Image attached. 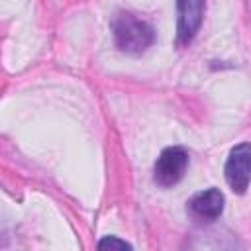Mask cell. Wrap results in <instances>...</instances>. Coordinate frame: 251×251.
Segmentation results:
<instances>
[{
	"instance_id": "obj_6",
	"label": "cell",
	"mask_w": 251,
	"mask_h": 251,
	"mask_svg": "<svg viewBox=\"0 0 251 251\" xmlns=\"http://www.w3.org/2000/svg\"><path fill=\"white\" fill-rule=\"evenodd\" d=\"M98 249H116V251H124V249H131V245L116 235H106L104 239L98 241Z\"/></svg>"
},
{
	"instance_id": "obj_3",
	"label": "cell",
	"mask_w": 251,
	"mask_h": 251,
	"mask_svg": "<svg viewBox=\"0 0 251 251\" xmlns=\"http://www.w3.org/2000/svg\"><path fill=\"white\" fill-rule=\"evenodd\" d=\"M224 176L227 186L235 194H245L251 182V143L243 141L231 147L226 167H224Z\"/></svg>"
},
{
	"instance_id": "obj_2",
	"label": "cell",
	"mask_w": 251,
	"mask_h": 251,
	"mask_svg": "<svg viewBox=\"0 0 251 251\" xmlns=\"http://www.w3.org/2000/svg\"><path fill=\"white\" fill-rule=\"evenodd\" d=\"M186 169H188L186 149L180 145L165 147L153 165V180L161 188H171L184 178Z\"/></svg>"
},
{
	"instance_id": "obj_1",
	"label": "cell",
	"mask_w": 251,
	"mask_h": 251,
	"mask_svg": "<svg viewBox=\"0 0 251 251\" xmlns=\"http://www.w3.org/2000/svg\"><path fill=\"white\" fill-rule=\"evenodd\" d=\"M116 47L127 55H141L155 43L153 25L131 12H118L110 24Z\"/></svg>"
},
{
	"instance_id": "obj_5",
	"label": "cell",
	"mask_w": 251,
	"mask_h": 251,
	"mask_svg": "<svg viewBox=\"0 0 251 251\" xmlns=\"http://www.w3.org/2000/svg\"><path fill=\"white\" fill-rule=\"evenodd\" d=\"M204 20V0H176V41L188 45L200 31Z\"/></svg>"
},
{
	"instance_id": "obj_4",
	"label": "cell",
	"mask_w": 251,
	"mask_h": 251,
	"mask_svg": "<svg viewBox=\"0 0 251 251\" xmlns=\"http://www.w3.org/2000/svg\"><path fill=\"white\" fill-rule=\"evenodd\" d=\"M224 204H226V198L222 190L216 186H210L206 190L196 192L186 202V212L198 224H212L222 216Z\"/></svg>"
}]
</instances>
